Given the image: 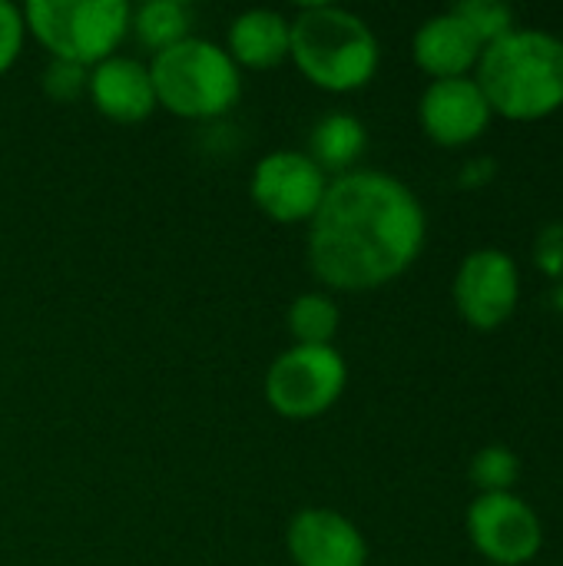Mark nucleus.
Listing matches in <instances>:
<instances>
[{
  "instance_id": "1",
  "label": "nucleus",
  "mask_w": 563,
  "mask_h": 566,
  "mask_svg": "<svg viewBox=\"0 0 563 566\" xmlns=\"http://www.w3.org/2000/svg\"><path fill=\"white\" fill-rule=\"evenodd\" d=\"M428 219L418 196L392 172L352 169L329 182L309 219L312 275L338 292H372L415 265Z\"/></svg>"
},
{
  "instance_id": "13",
  "label": "nucleus",
  "mask_w": 563,
  "mask_h": 566,
  "mask_svg": "<svg viewBox=\"0 0 563 566\" xmlns=\"http://www.w3.org/2000/svg\"><path fill=\"white\" fill-rule=\"evenodd\" d=\"M484 43L475 36V30L455 13H435L428 17L411 40L415 63L431 73L435 80H451V76H468L471 66H478Z\"/></svg>"
},
{
  "instance_id": "14",
  "label": "nucleus",
  "mask_w": 563,
  "mask_h": 566,
  "mask_svg": "<svg viewBox=\"0 0 563 566\" xmlns=\"http://www.w3.org/2000/svg\"><path fill=\"white\" fill-rule=\"evenodd\" d=\"M229 56L242 70H269L289 60V17L269 7L246 10L229 27Z\"/></svg>"
},
{
  "instance_id": "10",
  "label": "nucleus",
  "mask_w": 563,
  "mask_h": 566,
  "mask_svg": "<svg viewBox=\"0 0 563 566\" xmlns=\"http://www.w3.org/2000/svg\"><path fill=\"white\" fill-rule=\"evenodd\" d=\"M491 103L484 99L478 80L471 76H451V80H431L418 103L421 129L438 146H465L475 143L488 123H491Z\"/></svg>"
},
{
  "instance_id": "11",
  "label": "nucleus",
  "mask_w": 563,
  "mask_h": 566,
  "mask_svg": "<svg viewBox=\"0 0 563 566\" xmlns=\"http://www.w3.org/2000/svg\"><path fill=\"white\" fill-rule=\"evenodd\" d=\"M285 551L295 566H365L368 541L338 511L309 507L285 527Z\"/></svg>"
},
{
  "instance_id": "12",
  "label": "nucleus",
  "mask_w": 563,
  "mask_h": 566,
  "mask_svg": "<svg viewBox=\"0 0 563 566\" xmlns=\"http://www.w3.org/2000/svg\"><path fill=\"white\" fill-rule=\"evenodd\" d=\"M86 93L93 106L113 123H143L159 103L149 76V63L136 56H110L90 70Z\"/></svg>"
},
{
  "instance_id": "16",
  "label": "nucleus",
  "mask_w": 563,
  "mask_h": 566,
  "mask_svg": "<svg viewBox=\"0 0 563 566\" xmlns=\"http://www.w3.org/2000/svg\"><path fill=\"white\" fill-rule=\"evenodd\" d=\"M189 23H192V13H189L186 3H179V0H146L143 7L133 10L129 30H136L143 46L159 53V50H169L173 43L192 36Z\"/></svg>"
},
{
  "instance_id": "17",
  "label": "nucleus",
  "mask_w": 563,
  "mask_h": 566,
  "mask_svg": "<svg viewBox=\"0 0 563 566\" xmlns=\"http://www.w3.org/2000/svg\"><path fill=\"white\" fill-rule=\"evenodd\" d=\"M285 325H289V335L295 338V345L319 348V345H332V338L338 335L342 312L325 292H305L289 305Z\"/></svg>"
},
{
  "instance_id": "9",
  "label": "nucleus",
  "mask_w": 563,
  "mask_h": 566,
  "mask_svg": "<svg viewBox=\"0 0 563 566\" xmlns=\"http://www.w3.org/2000/svg\"><path fill=\"white\" fill-rule=\"evenodd\" d=\"M451 292L461 318L481 332H491L504 325L521 302L518 262L501 249H478L458 265Z\"/></svg>"
},
{
  "instance_id": "19",
  "label": "nucleus",
  "mask_w": 563,
  "mask_h": 566,
  "mask_svg": "<svg viewBox=\"0 0 563 566\" xmlns=\"http://www.w3.org/2000/svg\"><path fill=\"white\" fill-rule=\"evenodd\" d=\"M451 10L475 30L484 46L514 30V7L504 0H458Z\"/></svg>"
},
{
  "instance_id": "21",
  "label": "nucleus",
  "mask_w": 563,
  "mask_h": 566,
  "mask_svg": "<svg viewBox=\"0 0 563 566\" xmlns=\"http://www.w3.org/2000/svg\"><path fill=\"white\" fill-rule=\"evenodd\" d=\"M23 36H27L23 10L10 0H0V73H7L17 63L23 50Z\"/></svg>"
},
{
  "instance_id": "15",
  "label": "nucleus",
  "mask_w": 563,
  "mask_h": 566,
  "mask_svg": "<svg viewBox=\"0 0 563 566\" xmlns=\"http://www.w3.org/2000/svg\"><path fill=\"white\" fill-rule=\"evenodd\" d=\"M365 146H368V133L358 116L329 113L315 123V129L309 136V159L325 176L329 172L342 176V172H352V166L365 153Z\"/></svg>"
},
{
  "instance_id": "5",
  "label": "nucleus",
  "mask_w": 563,
  "mask_h": 566,
  "mask_svg": "<svg viewBox=\"0 0 563 566\" xmlns=\"http://www.w3.org/2000/svg\"><path fill=\"white\" fill-rule=\"evenodd\" d=\"M23 27L53 60L96 66L116 56L133 23L126 0H30L20 7Z\"/></svg>"
},
{
  "instance_id": "22",
  "label": "nucleus",
  "mask_w": 563,
  "mask_h": 566,
  "mask_svg": "<svg viewBox=\"0 0 563 566\" xmlns=\"http://www.w3.org/2000/svg\"><path fill=\"white\" fill-rule=\"evenodd\" d=\"M534 259H538V265L548 272V275H554V279H561L563 275V226H548L541 235H538V245H534Z\"/></svg>"
},
{
  "instance_id": "6",
  "label": "nucleus",
  "mask_w": 563,
  "mask_h": 566,
  "mask_svg": "<svg viewBox=\"0 0 563 566\" xmlns=\"http://www.w3.org/2000/svg\"><path fill=\"white\" fill-rule=\"evenodd\" d=\"M348 385V365L332 345H292L265 371V401L282 418L325 415Z\"/></svg>"
},
{
  "instance_id": "18",
  "label": "nucleus",
  "mask_w": 563,
  "mask_h": 566,
  "mask_svg": "<svg viewBox=\"0 0 563 566\" xmlns=\"http://www.w3.org/2000/svg\"><path fill=\"white\" fill-rule=\"evenodd\" d=\"M518 474H521V461L504 444H488L471 461V481L481 488V494H511Z\"/></svg>"
},
{
  "instance_id": "2",
  "label": "nucleus",
  "mask_w": 563,
  "mask_h": 566,
  "mask_svg": "<svg viewBox=\"0 0 563 566\" xmlns=\"http://www.w3.org/2000/svg\"><path fill=\"white\" fill-rule=\"evenodd\" d=\"M478 86L491 113L541 119L563 106V40L548 30L514 27L478 56Z\"/></svg>"
},
{
  "instance_id": "3",
  "label": "nucleus",
  "mask_w": 563,
  "mask_h": 566,
  "mask_svg": "<svg viewBox=\"0 0 563 566\" xmlns=\"http://www.w3.org/2000/svg\"><path fill=\"white\" fill-rule=\"evenodd\" d=\"M289 56L299 73L325 93H352L378 73V36L352 10L302 3L289 20Z\"/></svg>"
},
{
  "instance_id": "8",
  "label": "nucleus",
  "mask_w": 563,
  "mask_h": 566,
  "mask_svg": "<svg viewBox=\"0 0 563 566\" xmlns=\"http://www.w3.org/2000/svg\"><path fill=\"white\" fill-rule=\"evenodd\" d=\"M468 537L498 566H524L541 554L544 527L518 494H478L468 507Z\"/></svg>"
},
{
  "instance_id": "20",
  "label": "nucleus",
  "mask_w": 563,
  "mask_h": 566,
  "mask_svg": "<svg viewBox=\"0 0 563 566\" xmlns=\"http://www.w3.org/2000/svg\"><path fill=\"white\" fill-rule=\"evenodd\" d=\"M86 80H90L86 66L73 60H50V66L43 70V90L56 103H73L86 90Z\"/></svg>"
},
{
  "instance_id": "7",
  "label": "nucleus",
  "mask_w": 563,
  "mask_h": 566,
  "mask_svg": "<svg viewBox=\"0 0 563 566\" xmlns=\"http://www.w3.org/2000/svg\"><path fill=\"white\" fill-rule=\"evenodd\" d=\"M325 189H329V176L309 159V153H295V149L265 153L249 179L256 209L282 226L309 222L322 206Z\"/></svg>"
},
{
  "instance_id": "4",
  "label": "nucleus",
  "mask_w": 563,
  "mask_h": 566,
  "mask_svg": "<svg viewBox=\"0 0 563 566\" xmlns=\"http://www.w3.org/2000/svg\"><path fill=\"white\" fill-rule=\"evenodd\" d=\"M149 76L156 103L183 119H216L242 96V70L226 46L206 36H186L153 53Z\"/></svg>"
}]
</instances>
